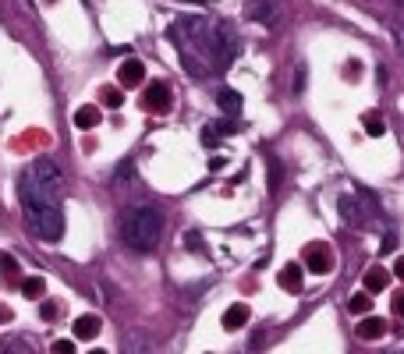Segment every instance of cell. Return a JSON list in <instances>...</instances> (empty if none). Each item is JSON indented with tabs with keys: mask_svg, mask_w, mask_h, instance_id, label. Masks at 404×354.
<instances>
[{
	"mask_svg": "<svg viewBox=\"0 0 404 354\" xmlns=\"http://www.w3.org/2000/svg\"><path fill=\"white\" fill-rule=\"evenodd\" d=\"M53 354H75V340H57V344H53Z\"/></svg>",
	"mask_w": 404,
	"mask_h": 354,
	"instance_id": "22",
	"label": "cell"
},
{
	"mask_svg": "<svg viewBox=\"0 0 404 354\" xmlns=\"http://www.w3.org/2000/svg\"><path fill=\"white\" fill-rule=\"evenodd\" d=\"M8 319H11V312H8L4 305H0V323H8Z\"/></svg>",
	"mask_w": 404,
	"mask_h": 354,
	"instance_id": "27",
	"label": "cell"
},
{
	"mask_svg": "<svg viewBox=\"0 0 404 354\" xmlns=\"http://www.w3.org/2000/svg\"><path fill=\"white\" fill-rule=\"evenodd\" d=\"M43 290H46V280H43V276L22 280V294H25V298H43Z\"/></svg>",
	"mask_w": 404,
	"mask_h": 354,
	"instance_id": "17",
	"label": "cell"
},
{
	"mask_svg": "<svg viewBox=\"0 0 404 354\" xmlns=\"http://www.w3.org/2000/svg\"><path fill=\"white\" fill-rule=\"evenodd\" d=\"M351 312H355V316H369V312H372V294H369V290L351 298Z\"/></svg>",
	"mask_w": 404,
	"mask_h": 354,
	"instance_id": "18",
	"label": "cell"
},
{
	"mask_svg": "<svg viewBox=\"0 0 404 354\" xmlns=\"http://www.w3.org/2000/svg\"><path fill=\"white\" fill-rule=\"evenodd\" d=\"M393 273H397V276H400V280H404V255H400V259H397V262H393Z\"/></svg>",
	"mask_w": 404,
	"mask_h": 354,
	"instance_id": "26",
	"label": "cell"
},
{
	"mask_svg": "<svg viewBox=\"0 0 404 354\" xmlns=\"http://www.w3.org/2000/svg\"><path fill=\"white\" fill-rule=\"evenodd\" d=\"M170 103H174V96H170V85L156 82V85L146 89V106H149V110H167Z\"/></svg>",
	"mask_w": 404,
	"mask_h": 354,
	"instance_id": "9",
	"label": "cell"
},
{
	"mask_svg": "<svg viewBox=\"0 0 404 354\" xmlns=\"http://www.w3.org/2000/svg\"><path fill=\"white\" fill-rule=\"evenodd\" d=\"M216 106H220L223 113H242L245 99H242L235 89H220V92H216Z\"/></svg>",
	"mask_w": 404,
	"mask_h": 354,
	"instance_id": "12",
	"label": "cell"
},
{
	"mask_svg": "<svg viewBox=\"0 0 404 354\" xmlns=\"http://www.w3.org/2000/svg\"><path fill=\"white\" fill-rule=\"evenodd\" d=\"M199 50L209 57V68L213 71H227L230 64H235V57L242 53V39H238V32L230 29L227 22H209L206 43Z\"/></svg>",
	"mask_w": 404,
	"mask_h": 354,
	"instance_id": "3",
	"label": "cell"
},
{
	"mask_svg": "<svg viewBox=\"0 0 404 354\" xmlns=\"http://www.w3.org/2000/svg\"><path fill=\"white\" fill-rule=\"evenodd\" d=\"M96 125H99V110H96V106H78V110H75V128L89 132V128H96Z\"/></svg>",
	"mask_w": 404,
	"mask_h": 354,
	"instance_id": "16",
	"label": "cell"
},
{
	"mask_svg": "<svg viewBox=\"0 0 404 354\" xmlns=\"http://www.w3.org/2000/svg\"><path fill=\"white\" fill-rule=\"evenodd\" d=\"M235 132H238V121H209L202 128V146H216L220 139L235 135Z\"/></svg>",
	"mask_w": 404,
	"mask_h": 354,
	"instance_id": "7",
	"label": "cell"
},
{
	"mask_svg": "<svg viewBox=\"0 0 404 354\" xmlns=\"http://www.w3.org/2000/svg\"><path fill=\"white\" fill-rule=\"evenodd\" d=\"M192 4H202V0H192Z\"/></svg>",
	"mask_w": 404,
	"mask_h": 354,
	"instance_id": "28",
	"label": "cell"
},
{
	"mask_svg": "<svg viewBox=\"0 0 404 354\" xmlns=\"http://www.w3.org/2000/svg\"><path fill=\"white\" fill-rule=\"evenodd\" d=\"M163 234V216L153 206H135L121 216V238L132 252H153Z\"/></svg>",
	"mask_w": 404,
	"mask_h": 354,
	"instance_id": "2",
	"label": "cell"
},
{
	"mask_svg": "<svg viewBox=\"0 0 404 354\" xmlns=\"http://www.w3.org/2000/svg\"><path fill=\"white\" fill-rule=\"evenodd\" d=\"M365 132H369V135H383V125H379V117H372V113L365 117Z\"/></svg>",
	"mask_w": 404,
	"mask_h": 354,
	"instance_id": "21",
	"label": "cell"
},
{
	"mask_svg": "<svg viewBox=\"0 0 404 354\" xmlns=\"http://www.w3.org/2000/svg\"><path fill=\"white\" fill-rule=\"evenodd\" d=\"M39 316H43L46 323H53V319H57V309H53V305H43V312H39Z\"/></svg>",
	"mask_w": 404,
	"mask_h": 354,
	"instance_id": "24",
	"label": "cell"
},
{
	"mask_svg": "<svg viewBox=\"0 0 404 354\" xmlns=\"http://www.w3.org/2000/svg\"><path fill=\"white\" fill-rule=\"evenodd\" d=\"M397 4H400V8H404V0H397Z\"/></svg>",
	"mask_w": 404,
	"mask_h": 354,
	"instance_id": "29",
	"label": "cell"
},
{
	"mask_svg": "<svg viewBox=\"0 0 404 354\" xmlns=\"http://www.w3.org/2000/svg\"><path fill=\"white\" fill-rule=\"evenodd\" d=\"M0 269H4V273H18V262L8 252H0Z\"/></svg>",
	"mask_w": 404,
	"mask_h": 354,
	"instance_id": "20",
	"label": "cell"
},
{
	"mask_svg": "<svg viewBox=\"0 0 404 354\" xmlns=\"http://www.w3.org/2000/svg\"><path fill=\"white\" fill-rule=\"evenodd\" d=\"M386 333V323L379 319V316H365L362 323H358V340H376V337H383Z\"/></svg>",
	"mask_w": 404,
	"mask_h": 354,
	"instance_id": "11",
	"label": "cell"
},
{
	"mask_svg": "<svg viewBox=\"0 0 404 354\" xmlns=\"http://www.w3.org/2000/svg\"><path fill=\"white\" fill-rule=\"evenodd\" d=\"M103 103H106V106H113V110H118V106L125 103L121 89H103Z\"/></svg>",
	"mask_w": 404,
	"mask_h": 354,
	"instance_id": "19",
	"label": "cell"
},
{
	"mask_svg": "<svg viewBox=\"0 0 404 354\" xmlns=\"http://www.w3.org/2000/svg\"><path fill=\"white\" fill-rule=\"evenodd\" d=\"M18 199H22V209H25V223L32 227V234L39 241H61L64 238V209H61V199H50L43 195L29 174L18 177Z\"/></svg>",
	"mask_w": 404,
	"mask_h": 354,
	"instance_id": "1",
	"label": "cell"
},
{
	"mask_svg": "<svg viewBox=\"0 0 404 354\" xmlns=\"http://www.w3.org/2000/svg\"><path fill=\"white\" fill-rule=\"evenodd\" d=\"M245 18H249V22H259V25H266V29H277V25L284 22V8H280V0H249Z\"/></svg>",
	"mask_w": 404,
	"mask_h": 354,
	"instance_id": "5",
	"label": "cell"
},
{
	"mask_svg": "<svg viewBox=\"0 0 404 354\" xmlns=\"http://www.w3.org/2000/svg\"><path fill=\"white\" fill-rule=\"evenodd\" d=\"M390 309H393V312H397V316L404 319V290H397L393 298H390Z\"/></svg>",
	"mask_w": 404,
	"mask_h": 354,
	"instance_id": "23",
	"label": "cell"
},
{
	"mask_svg": "<svg viewBox=\"0 0 404 354\" xmlns=\"http://www.w3.org/2000/svg\"><path fill=\"white\" fill-rule=\"evenodd\" d=\"M99 333V319L96 316H78L75 319V340H92Z\"/></svg>",
	"mask_w": 404,
	"mask_h": 354,
	"instance_id": "15",
	"label": "cell"
},
{
	"mask_svg": "<svg viewBox=\"0 0 404 354\" xmlns=\"http://www.w3.org/2000/svg\"><path fill=\"white\" fill-rule=\"evenodd\" d=\"M245 323H249V305H230V309L223 312V330H227V333L242 330Z\"/></svg>",
	"mask_w": 404,
	"mask_h": 354,
	"instance_id": "10",
	"label": "cell"
},
{
	"mask_svg": "<svg viewBox=\"0 0 404 354\" xmlns=\"http://www.w3.org/2000/svg\"><path fill=\"white\" fill-rule=\"evenodd\" d=\"M185 245H192V248H202V238H199V234H185Z\"/></svg>",
	"mask_w": 404,
	"mask_h": 354,
	"instance_id": "25",
	"label": "cell"
},
{
	"mask_svg": "<svg viewBox=\"0 0 404 354\" xmlns=\"http://www.w3.org/2000/svg\"><path fill=\"white\" fill-rule=\"evenodd\" d=\"M146 78V64L139 61V57H128V61L118 68V82L121 85H139Z\"/></svg>",
	"mask_w": 404,
	"mask_h": 354,
	"instance_id": "8",
	"label": "cell"
},
{
	"mask_svg": "<svg viewBox=\"0 0 404 354\" xmlns=\"http://www.w3.org/2000/svg\"><path fill=\"white\" fill-rule=\"evenodd\" d=\"M305 266H309L312 273H319V276H323V273H330V269H333V252H330V248H323V245H312V248H309V255H305Z\"/></svg>",
	"mask_w": 404,
	"mask_h": 354,
	"instance_id": "6",
	"label": "cell"
},
{
	"mask_svg": "<svg viewBox=\"0 0 404 354\" xmlns=\"http://www.w3.org/2000/svg\"><path fill=\"white\" fill-rule=\"evenodd\" d=\"M29 181L43 195H50V199H61L64 195V174H61V167H57L53 160H36L32 170H29Z\"/></svg>",
	"mask_w": 404,
	"mask_h": 354,
	"instance_id": "4",
	"label": "cell"
},
{
	"mask_svg": "<svg viewBox=\"0 0 404 354\" xmlns=\"http://www.w3.org/2000/svg\"><path fill=\"white\" fill-rule=\"evenodd\" d=\"M386 283H390V273H386L383 266H372V269L365 273V290H369V294H379V290H386Z\"/></svg>",
	"mask_w": 404,
	"mask_h": 354,
	"instance_id": "14",
	"label": "cell"
},
{
	"mask_svg": "<svg viewBox=\"0 0 404 354\" xmlns=\"http://www.w3.org/2000/svg\"><path fill=\"white\" fill-rule=\"evenodd\" d=\"M280 283H284V290H302V266L298 262H287L284 269H280Z\"/></svg>",
	"mask_w": 404,
	"mask_h": 354,
	"instance_id": "13",
	"label": "cell"
}]
</instances>
